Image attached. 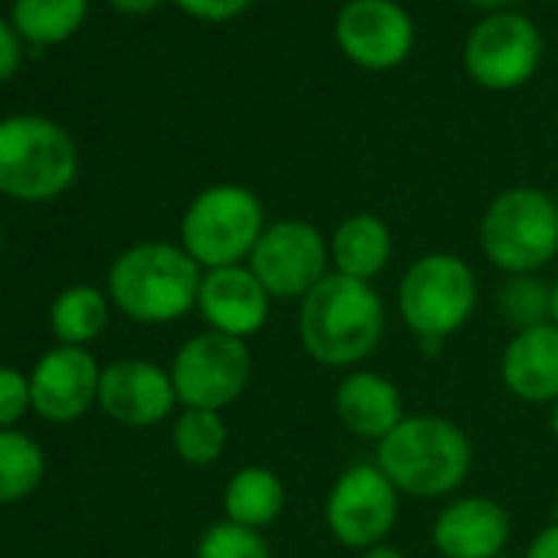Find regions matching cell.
I'll return each mask as SVG.
<instances>
[{
	"instance_id": "cell-18",
	"label": "cell",
	"mask_w": 558,
	"mask_h": 558,
	"mask_svg": "<svg viewBox=\"0 0 558 558\" xmlns=\"http://www.w3.org/2000/svg\"><path fill=\"white\" fill-rule=\"evenodd\" d=\"M336 417L339 424L362 437L381 444L408 414H404V398L401 388L378 375V372H349L332 395Z\"/></svg>"
},
{
	"instance_id": "cell-22",
	"label": "cell",
	"mask_w": 558,
	"mask_h": 558,
	"mask_svg": "<svg viewBox=\"0 0 558 558\" xmlns=\"http://www.w3.org/2000/svg\"><path fill=\"white\" fill-rule=\"evenodd\" d=\"M89 11V0H14V31L31 44H63Z\"/></svg>"
},
{
	"instance_id": "cell-8",
	"label": "cell",
	"mask_w": 558,
	"mask_h": 558,
	"mask_svg": "<svg viewBox=\"0 0 558 558\" xmlns=\"http://www.w3.org/2000/svg\"><path fill=\"white\" fill-rule=\"evenodd\" d=\"M246 266L256 272L269 300H306L332 272L329 236L300 217L266 223Z\"/></svg>"
},
{
	"instance_id": "cell-25",
	"label": "cell",
	"mask_w": 558,
	"mask_h": 558,
	"mask_svg": "<svg viewBox=\"0 0 558 558\" xmlns=\"http://www.w3.org/2000/svg\"><path fill=\"white\" fill-rule=\"evenodd\" d=\"M174 453L191 463V466H210L223 457L227 450V424L220 411H201V408H184L174 421L171 430Z\"/></svg>"
},
{
	"instance_id": "cell-10",
	"label": "cell",
	"mask_w": 558,
	"mask_h": 558,
	"mask_svg": "<svg viewBox=\"0 0 558 558\" xmlns=\"http://www.w3.org/2000/svg\"><path fill=\"white\" fill-rule=\"evenodd\" d=\"M401 515V493L378 463L349 466L326 496V525L345 548L381 545Z\"/></svg>"
},
{
	"instance_id": "cell-33",
	"label": "cell",
	"mask_w": 558,
	"mask_h": 558,
	"mask_svg": "<svg viewBox=\"0 0 558 558\" xmlns=\"http://www.w3.org/2000/svg\"><path fill=\"white\" fill-rule=\"evenodd\" d=\"M470 4H473V8H483V11H493V14H496V11H506V8L512 4V0H470Z\"/></svg>"
},
{
	"instance_id": "cell-21",
	"label": "cell",
	"mask_w": 558,
	"mask_h": 558,
	"mask_svg": "<svg viewBox=\"0 0 558 558\" xmlns=\"http://www.w3.org/2000/svg\"><path fill=\"white\" fill-rule=\"evenodd\" d=\"M50 326L60 345H86L109 326V300L96 287H70L50 310Z\"/></svg>"
},
{
	"instance_id": "cell-37",
	"label": "cell",
	"mask_w": 558,
	"mask_h": 558,
	"mask_svg": "<svg viewBox=\"0 0 558 558\" xmlns=\"http://www.w3.org/2000/svg\"><path fill=\"white\" fill-rule=\"evenodd\" d=\"M499 558H509V555H499Z\"/></svg>"
},
{
	"instance_id": "cell-24",
	"label": "cell",
	"mask_w": 558,
	"mask_h": 558,
	"mask_svg": "<svg viewBox=\"0 0 558 558\" xmlns=\"http://www.w3.org/2000/svg\"><path fill=\"white\" fill-rule=\"evenodd\" d=\"M44 450L17 430H0V506L31 496L44 480Z\"/></svg>"
},
{
	"instance_id": "cell-12",
	"label": "cell",
	"mask_w": 558,
	"mask_h": 558,
	"mask_svg": "<svg viewBox=\"0 0 558 558\" xmlns=\"http://www.w3.org/2000/svg\"><path fill=\"white\" fill-rule=\"evenodd\" d=\"M336 44L362 70L401 66L414 47V21L398 0H345L336 17Z\"/></svg>"
},
{
	"instance_id": "cell-5",
	"label": "cell",
	"mask_w": 558,
	"mask_h": 558,
	"mask_svg": "<svg viewBox=\"0 0 558 558\" xmlns=\"http://www.w3.org/2000/svg\"><path fill=\"white\" fill-rule=\"evenodd\" d=\"M480 246L506 276L538 272L558 256V201L529 184L499 191L480 217Z\"/></svg>"
},
{
	"instance_id": "cell-31",
	"label": "cell",
	"mask_w": 558,
	"mask_h": 558,
	"mask_svg": "<svg viewBox=\"0 0 558 558\" xmlns=\"http://www.w3.org/2000/svg\"><path fill=\"white\" fill-rule=\"evenodd\" d=\"M109 4L122 14H148L161 4V0H109Z\"/></svg>"
},
{
	"instance_id": "cell-15",
	"label": "cell",
	"mask_w": 558,
	"mask_h": 558,
	"mask_svg": "<svg viewBox=\"0 0 558 558\" xmlns=\"http://www.w3.org/2000/svg\"><path fill=\"white\" fill-rule=\"evenodd\" d=\"M269 293L256 279V272L240 263V266H220V269H204L201 276V293H197V313L204 316L210 332L233 336V339H250L256 336L266 319H269Z\"/></svg>"
},
{
	"instance_id": "cell-1",
	"label": "cell",
	"mask_w": 558,
	"mask_h": 558,
	"mask_svg": "<svg viewBox=\"0 0 558 558\" xmlns=\"http://www.w3.org/2000/svg\"><path fill=\"white\" fill-rule=\"evenodd\" d=\"M388 310L375 283L329 272L300 303V342L326 368H355L381 342Z\"/></svg>"
},
{
	"instance_id": "cell-32",
	"label": "cell",
	"mask_w": 558,
	"mask_h": 558,
	"mask_svg": "<svg viewBox=\"0 0 558 558\" xmlns=\"http://www.w3.org/2000/svg\"><path fill=\"white\" fill-rule=\"evenodd\" d=\"M362 558H404V551H401V548H395V545H388V542H381V545L365 548V551H362Z\"/></svg>"
},
{
	"instance_id": "cell-16",
	"label": "cell",
	"mask_w": 558,
	"mask_h": 558,
	"mask_svg": "<svg viewBox=\"0 0 558 558\" xmlns=\"http://www.w3.org/2000/svg\"><path fill=\"white\" fill-rule=\"evenodd\" d=\"M509 535V512L493 496L450 499L430 525V542L440 558H499Z\"/></svg>"
},
{
	"instance_id": "cell-35",
	"label": "cell",
	"mask_w": 558,
	"mask_h": 558,
	"mask_svg": "<svg viewBox=\"0 0 558 558\" xmlns=\"http://www.w3.org/2000/svg\"><path fill=\"white\" fill-rule=\"evenodd\" d=\"M548 424H551V434H555V440H558V401L551 404V421H548Z\"/></svg>"
},
{
	"instance_id": "cell-17",
	"label": "cell",
	"mask_w": 558,
	"mask_h": 558,
	"mask_svg": "<svg viewBox=\"0 0 558 558\" xmlns=\"http://www.w3.org/2000/svg\"><path fill=\"white\" fill-rule=\"evenodd\" d=\"M502 385L525 404L558 401V326L545 323L535 329L512 332L499 359Z\"/></svg>"
},
{
	"instance_id": "cell-27",
	"label": "cell",
	"mask_w": 558,
	"mask_h": 558,
	"mask_svg": "<svg viewBox=\"0 0 558 558\" xmlns=\"http://www.w3.org/2000/svg\"><path fill=\"white\" fill-rule=\"evenodd\" d=\"M31 404V378H24L17 368L0 365V430H11L24 417Z\"/></svg>"
},
{
	"instance_id": "cell-38",
	"label": "cell",
	"mask_w": 558,
	"mask_h": 558,
	"mask_svg": "<svg viewBox=\"0 0 558 558\" xmlns=\"http://www.w3.org/2000/svg\"><path fill=\"white\" fill-rule=\"evenodd\" d=\"M551 4H558V0H551Z\"/></svg>"
},
{
	"instance_id": "cell-29",
	"label": "cell",
	"mask_w": 558,
	"mask_h": 558,
	"mask_svg": "<svg viewBox=\"0 0 558 558\" xmlns=\"http://www.w3.org/2000/svg\"><path fill=\"white\" fill-rule=\"evenodd\" d=\"M21 66V34L14 24L0 21V83H8Z\"/></svg>"
},
{
	"instance_id": "cell-7",
	"label": "cell",
	"mask_w": 558,
	"mask_h": 558,
	"mask_svg": "<svg viewBox=\"0 0 558 558\" xmlns=\"http://www.w3.org/2000/svg\"><path fill=\"white\" fill-rule=\"evenodd\" d=\"M266 230L263 201L243 184L204 187L181 217V246L201 269L240 266Z\"/></svg>"
},
{
	"instance_id": "cell-9",
	"label": "cell",
	"mask_w": 558,
	"mask_h": 558,
	"mask_svg": "<svg viewBox=\"0 0 558 558\" xmlns=\"http://www.w3.org/2000/svg\"><path fill=\"white\" fill-rule=\"evenodd\" d=\"M168 372L184 408L223 411L246 391L253 378V355L243 339L207 329L178 349Z\"/></svg>"
},
{
	"instance_id": "cell-6",
	"label": "cell",
	"mask_w": 558,
	"mask_h": 558,
	"mask_svg": "<svg viewBox=\"0 0 558 558\" xmlns=\"http://www.w3.org/2000/svg\"><path fill=\"white\" fill-rule=\"evenodd\" d=\"M76 145L57 122L44 116H11L0 122V194L50 201L76 181Z\"/></svg>"
},
{
	"instance_id": "cell-13",
	"label": "cell",
	"mask_w": 558,
	"mask_h": 558,
	"mask_svg": "<svg viewBox=\"0 0 558 558\" xmlns=\"http://www.w3.org/2000/svg\"><path fill=\"white\" fill-rule=\"evenodd\" d=\"M102 368L80 345L50 349L31 375V404L50 424L80 421L99 401Z\"/></svg>"
},
{
	"instance_id": "cell-20",
	"label": "cell",
	"mask_w": 558,
	"mask_h": 558,
	"mask_svg": "<svg viewBox=\"0 0 558 558\" xmlns=\"http://www.w3.org/2000/svg\"><path fill=\"white\" fill-rule=\"evenodd\" d=\"M287 509V486L276 470L250 463L240 466L223 486V515L246 529H266Z\"/></svg>"
},
{
	"instance_id": "cell-30",
	"label": "cell",
	"mask_w": 558,
	"mask_h": 558,
	"mask_svg": "<svg viewBox=\"0 0 558 558\" xmlns=\"http://www.w3.org/2000/svg\"><path fill=\"white\" fill-rule=\"evenodd\" d=\"M525 558H558V519L542 525L525 548Z\"/></svg>"
},
{
	"instance_id": "cell-19",
	"label": "cell",
	"mask_w": 558,
	"mask_h": 558,
	"mask_svg": "<svg viewBox=\"0 0 558 558\" xmlns=\"http://www.w3.org/2000/svg\"><path fill=\"white\" fill-rule=\"evenodd\" d=\"M391 253H395V236L378 214H352L329 236L332 272L362 279V283H375L388 269Z\"/></svg>"
},
{
	"instance_id": "cell-3",
	"label": "cell",
	"mask_w": 558,
	"mask_h": 558,
	"mask_svg": "<svg viewBox=\"0 0 558 558\" xmlns=\"http://www.w3.org/2000/svg\"><path fill=\"white\" fill-rule=\"evenodd\" d=\"M204 269L184 246L145 240L129 246L109 269L112 303L142 326H165L197 310Z\"/></svg>"
},
{
	"instance_id": "cell-34",
	"label": "cell",
	"mask_w": 558,
	"mask_h": 558,
	"mask_svg": "<svg viewBox=\"0 0 558 558\" xmlns=\"http://www.w3.org/2000/svg\"><path fill=\"white\" fill-rule=\"evenodd\" d=\"M551 323L558 326V276H555V283H551Z\"/></svg>"
},
{
	"instance_id": "cell-36",
	"label": "cell",
	"mask_w": 558,
	"mask_h": 558,
	"mask_svg": "<svg viewBox=\"0 0 558 558\" xmlns=\"http://www.w3.org/2000/svg\"><path fill=\"white\" fill-rule=\"evenodd\" d=\"M0 246H4V233H0Z\"/></svg>"
},
{
	"instance_id": "cell-11",
	"label": "cell",
	"mask_w": 558,
	"mask_h": 558,
	"mask_svg": "<svg viewBox=\"0 0 558 558\" xmlns=\"http://www.w3.org/2000/svg\"><path fill=\"white\" fill-rule=\"evenodd\" d=\"M542 63V34L538 27L515 14L496 11L483 17L463 44L466 76L493 93L525 86Z\"/></svg>"
},
{
	"instance_id": "cell-14",
	"label": "cell",
	"mask_w": 558,
	"mask_h": 558,
	"mask_svg": "<svg viewBox=\"0 0 558 558\" xmlns=\"http://www.w3.org/2000/svg\"><path fill=\"white\" fill-rule=\"evenodd\" d=\"M178 404L171 372L145 359H125L102 368L99 408L122 427H155Z\"/></svg>"
},
{
	"instance_id": "cell-26",
	"label": "cell",
	"mask_w": 558,
	"mask_h": 558,
	"mask_svg": "<svg viewBox=\"0 0 558 558\" xmlns=\"http://www.w3.org/2000/svg\"><path fill=\"white\" fill-rule=\"evenodd\" d=\"M197 558H272V551L263 532L223 519L201 535Z\"/></svg>"
},
{
	"instance_id": "cell-28",
	"label": "cell",
	"mask_w": 558,
	"mask_h": 558,
	"mask_svg": "<svg viewBox=\"0 0 558 558\" xmlns=\"http://www.w3.org/2000/svg\"><path fill=\"white\" fill-rule=\"evenodd\" d=\"M174 4L194 17V21H204V24H227V21H236L253 0H174Z\"/></svg>"
},
{
	"instance_id": "cell-4",
	"label": "cell",
	"mask_w": 558,
	"mask_h": 558,
	"mask_svg": "<svg viewBox=\"0 0 558 558\" xmlns=\"http://www.w3.org/2000/svg\"><path fill=\"white\" fill-rule=\"evenodd\" d=\"M480 283L473 266L457 253L417 256L398 287V313L408 332L421 342V352H437L457 336L476 310Z\"/></svg>"
},
{
	"instance_id": "cell-23",
	"label": "cell",
	"mask_w": 558,
	"mask_h": 558,
	"mask_svg": "<svg viewBox=\"0 0 558 558\" xmlns=\"http://www.w3.org/2000/svg\"><path fill=\"white\" fill-rule=\"evenodd\" d=\"M496 310L512 332L551 323V283L538 272L506 276L496 290Z\"/></svg>"
},
{
	"instance_id": "cell-2",
	"label": "cell",
	"mask_w": 558,
	"mask_h": 558,
	"mask_svg": "<svg viewBox=\"0 0 558 558\" xmlns=\"http://www.w3.org/2000/svg\"><path fill=\"white\" fill-rule=\"evenodd\" d=\"M375 463L404 496L440 499L457 493L473 466L466 430L444 414H408L375 450Z\"/></svg>"
}]
</instances>
